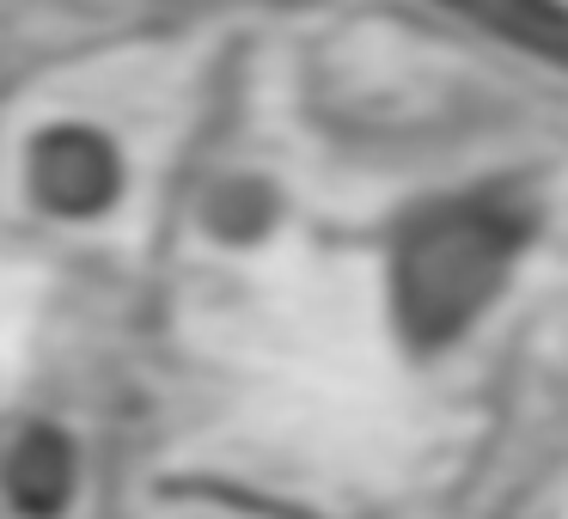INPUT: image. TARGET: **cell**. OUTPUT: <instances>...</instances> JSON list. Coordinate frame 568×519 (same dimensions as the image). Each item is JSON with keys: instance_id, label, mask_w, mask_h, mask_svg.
Masks as SVG:
<instances>
[{"instance_id": "obj_2", "label": "cell", "mask_w": 568, "mask_h": 519, "mask_svg": "<svg viewBox=\"0 0 568 519\" xmlns=\"http://www.w3.org/2000/svg\"><path fill=\"white\" fill-rule=\"evenodd\" d=\"M38 190H43V202L62 208V214L104 208L111 190H116L111 147H104L99 135H87V129H62V135H50L38 147Z\"/></svg>"}, {"instance_id": "obj_3", "label": "cell", "mask_w": 568, "mask_h": 519, "mask_svg": "<svg viewBox=\"0 0 568 519\" xmlns=\"http://www.w3.org/2000/svg\"><path fill=\"white\" fill-rule=\"evenodd\" d=\"M446 7H458L465 19L501 31L519 50L550 55V62L568 68V7H556V0H446Z\"/></svg>"}, {"instance_id": "obj_1", "label": "cell", "mask_w": 568, "mask_h": 519, "mask_svg": "<svg viewBox=\"0 0 568 519\" xmlns=\"http://www.w3.org/2000/svg\"><path fill=\"white\" fill-rule=\"evenodd\" d=\"M526 221L507 196L434 202L404 226L392 257V306L409 348H446L483 318L519 257Z\"/></svg>"}, {"instance_id": "obj_4", "label": "cell", "mask_w": 568, "mask_h": 519, "mask_svg": "<svg viewBox=\"0 0 568 519\" xmlns=\"http://www.w3.org/2000/svg\"><path fill=\"white\" fill-rule=\"evenodd\" d=\"M68 489H74V458H68V440L50 428H38L26 446L13 452V465H7V495H13L26 513H55V507L68 501Z\"/></svg>"}]
</instances>
